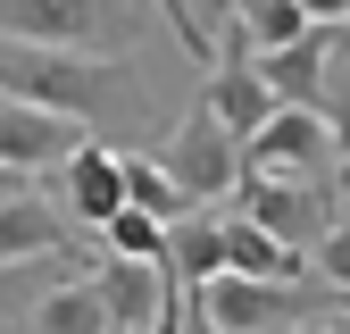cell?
Segmentation results:
<instances>
[{"label":"cell","instance_id":"cell-10","mask_svg":"<svg viewBox=\"0 0 350 334\" xmlns=\"http://www.w3.org/2000/svg\"><path fill=\"white\" fill-rule=\"evenodd\" d=\"M92 292H100V309H109V326L117 334H150L159 318H167V301H175V276L159 268V259H92Z\"/></svg>","mask_w":350,"mask_h":334},{"label":"cell","instance_id":"cell-12","mask_svg":"<svg viewBox=\"0 0 350 334\" xmlns=\"http://www.w3.org/2000/svg\"><path fill=\"white\" fill-rule=\"evenodd\" d=\"M200 101L217 109V125H226L234 142H250L258 125L284 109V101L267 92V75H258V59H250V51H217V67H208V84H200Z\"/></svg>","mask_w":350,"mask_h":334},{"label":"cell","instance_id":"cell-4","mask_svg":"<svg viewBox=\"0 0 350 334\" xmlns=\"http://www.w3.org/2000/svg\"><path fill=\"white\" fill-rule=\"evenodd\" d=\"M159 167H167L175 184H184V201H192V209H217V201L242 184V142H234L226 125H217V109L192 92L184 125H175V134L159 142Z\"/></svg>","mask_w":350,"mask_h":334},{"label":"cell","instance_id":"cell-11","mask_svg":"<svg viewBox=\"0 0 350 334\" xmlns=\"http://www.w3.org/2000/svg\"><path fill=\"white\" fill-rule=\"evenodd\" d=\"M334 67H342V34H334V25H309L292 51H267V59H258V75H267V92H275L284 109H317V117H325Z\"/></svg>","mask_w":350,"mask_h":334},{"label":"cell","instance_id":"cell-14","mask_svg":"<svg viewBox=\"0 0 350 334\" xmlns=\"http://www.w3.org/2000/svg\"><path fill=\"white\" fill-rule=\"evenodd\" d=\"M300 34H309V9H300V0H234L226 42H217V51H250V59H267V51H292Z\"/></svg>","mask_w":350,"mask_h":334},{"label":"cell","instance_id":"cell-3","mask_svg":"<svg viewBox=\"0 0 350 334\" xmlns=\"http://www.w3.org/2000/svg\"><path fill=\"white\" fill-rule=\"evenodd\" d=\"M192 309L208 334H292V326H309L334 309V292L325 284H267V276H208L192 284Z\"/></svg>","mask_w":350,"mask_h":334},{"label":"cell","instance_id":"cell-16","mask_svg":"<svg viewBox=\"0 0 350 334\" xmlns=\"http://www.w3.org/2000/svg\"><path fill=\"white\" fill-rule=\"evenodd\" d=\"M67 276H92V259H9L0 268V334H25L33 301L51 284H67Z\"/></svg>","mask_w":350,"mask_h":334},{"label":"cell","instance_id":"cell-18","mask_svg":"<svg viewBox=\"0 0 350 334\" xmlns=\"http://www.w3.org/2000/svg\"><path fill=\"white\" fill-rule=\"evenodd\" d=\"M125 209H150L159 226H184V218H192V201H184V184L159 167V151H125Z\"/></svg>","mask_w":350,"mask_h":334},{"label":"cell","instance_id":"cell-8","mask_svg":"<svg viewBox=\"0 0 350 334\" xmlns=\"http://www.w3.org/2000/svg\"><path fill=\"white\" fill-rule=\"evenodd\" d=\"M9 259H92V242L42 184H9V201H0V268Z\"/></svg>","mask_w":350,"mask_h":334},{"label":"cell","instance_id":"cell-23","mask_svg":"<svg viewBox=\"0 0 350 334\" xmlns=\"http://www.w3.org/2000/svg\"><path fill=\"white\" fill-rule=\"evenodd\" d=\"M292 334H342V326L334 318H309V326H292Z\"/></svg>","mask_w":350,"mask_h":334},{"label":"cell","instance_id":"cell-19","mask_svg":"<svg viewBox=\"0 0 350 334\" xmlns=\"http://www.w3.org/2000/svg\"><path fill=\"white\" fill-rule=\"evenodd\" d=\"M167 234L175 226H159L150 209H117V218L100 226V250H109V259H159L167 268Z\"/></svg>","mask_w":350,"mask_h":334},{"label":"cell","instance_id":"cell-13","mask_svg":"<svg viewBox=\"0 0 350 334\" xmlns=\"http://www.w3.org/2000/svg\"><path fill=\"white\" fill-rule=\"evenodd\" d=\"M226 268H234V276H267V284H317V268H309V250H292V242H275L267 226H250V218H234V209H226Z\"/></svg>","mask_w":350,"mask_h":334},{"label":"cell","instance_id":"cell-5","mask_svg":"<svg viewBox=\"0 0 350 334\" xmlns=\"http://www.w3.org/2000/svg\"><path fill=\"white\" fill-rule=\"evenodd\" d=\"M242 176H300V184H342V142L317 109H275L258 134L242 142Z\"/></svg>","mask_w":350,"mask_h":334},{"label":"cell","instance_id":"cell-7","mask_svg":"<svg viewBox=\"0 0 350 334\" xmlns=\"http://www.w3.org/2000/svg\"><path fill=\"white\" fill-rule=\"evenodd\" d=\"M75 142H92V125L0 92V176H25V184L33 176H59V167L75 159Z\"/></svg>","mask_w":350,"mask_h":334},{"label":"cell","instance_id":"cell-24","mask_svg":"<svg viewBox=\"0 0 350 334\" xmlns=\"http://www.w3.org/2000/svg\"><path fill=\"white\" fill-rule=\"evenodd\" d=\"M9 184H25V176H0V201H9Z\"/></svg>","mask_w":350,"mask_h":334},{"label":"cell","instance_id":"cell-21","mask_svg":"<svg viewBox=\"0 0 350 334\" xmlns=\"http://www.w3.org/2000/svg\"><path fill=\"white\" fill-rule=\"evenodd\" d=\"M309 9V25H350V0H300Z\"/></svg>","mask_w":350,"mask_h":334},{"label":"cell","instance_id":"cell-15","mask_svg":"<svg viewBox=\"0 0 350 334\" xmlns=\"http://www.w3.org/2000/svg\"><path fill=\"white\" fill-rule=\"evenodd\" d=\"M167 276L184 292L208 284V276H226V218H217V209H192V218L167 234Z\"/></svg>","mask_w":350,"mask_h":334},{"label":"cell","instance_id":"cell-17","mask_svg":"<svg viewBox=\"0 0 350 334\" xmlns=\"http://www.w3.org/2000/svg\"><path fill=\"white\" fill-rule=\"evenodd\" d=\"M25 334H117V326H109V309H100L92 276H67V284H51V292L33 301Z\"/></svg>","mask_w":350,"mask_h":334},{"label":"cell","instance_id":"cell-1","mask_svg":"<svg viewBox=\"0 0 350 334\" xmlns=\"http://www.w3.org/2000/svg\"><path fill=\"white\" fill-rule=\"evenodd\" d=\"M0 92L59 109L92 134H150L159 109L142 92L134 59H100V51H42V42H0Z\"/></svg>","mask_w":350,"mask_h":334},{"label":"cell","instance_id":"cell-20","mask_svg":"<svg viewBox=\"0 0 350 334\" xmlns=\"http://www.w3.org/2000/svg\"><path fill=\"white\" fill-rule=\"evenodd\" d=\"M309 268H317L325 292H350V201L334 209V226H325V242L309 250Z\"/></svg>","mask_w":350,"mask_h":334},{"label":"cell","instance_id":"cell-2","mask_svg":"<svg viewBox=\"0 0 350 334\" xmlns=\"http://www.w3.org/2000/svg\"><path fill=\"white\" fill-rule=\"evenodd\" d=\"M142 25V0H0V42H42V51L134 59Z\"/></svg>","mask_w":350,"mask_h":334},{"label":"cell","instance_id":"cell-22","mask_svg":"<svg viewBox=\"0 0 350 334\" xmlns=\"http://www.w3.org/2000/svg\"><path fill=\"white\" fill-rule=\"evenodd\" d=\"M159 9H167V25H175V42H184V0H159Z\"/></svg>","mask_w":350,"mask_h":334},{"label":"cell","instance_id":"cell-9","mask_svg":"<svg viewBox=\"0 0 350 334\" xmlns=\"http://www.w3.org/2000/svg\"><path fill=\"white\" fill-rule=\"evenodd\" d=\"M51 201L67 209L83 234H100L117 209H125V151H117V142H100V134H92V142H75V159L51 176Z\"/></svg>","mask_w":350,"mask_h":334},{"label":"cell","instance_id":"cell-6","mask_svg":"<svg viewBox=\"0 0 350 334\" xmlns=\"http://www.w3.org/2000/svg\"><path fill=\"white\" fill-rule=\"evenodd\" d=\"M350 184V176H342ZM334 184H300V176H242L234 184V218H250V226H267L275 242H292V250H317L325 242V226H334Z\"/></svg>","mask_w":350,"mask_h":334},{"label":"cell","instance_id":"cell-25","mask_svg":"<svg viewBox=\"0 0 350 334\" xmlns=\"http://www.w3.org/2000/svg\"><path fill=\"white\" fill-rule=\"evenodd\" d=\"M334 309H350V292H334Z\"/></svg>","mask_w":350,"mask_h":334}]
</instances>
